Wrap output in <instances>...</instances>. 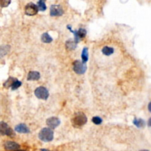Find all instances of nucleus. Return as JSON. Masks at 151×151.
<instances>
[{"label":"nucleus","instance_id":"nucleus-1","mask_svg":"<svg viewBox=\"0 0 151 151\" xmlns=\"http://www.w3.org/2000/svg\"><path fill=\"white\" fill-rule=\"evenodd\" d=\"M39 139L44 142H49L53 139L54 138V132L52 129L49 127H44L41 130L39 133Z\"/></svg>","mask_w":151,"mask_h":151},{"label":"nucleus","instance_id":"nucleus-2","mask_svg":"<svg viewBox=\"0 0 151 151\" xmlns=\"http://www.w3.org/2000/svg\"><path fill=\"white\" fill-rule=\"evenodd\" d=\"M88 120L86 116L81 112H78L74 114V117L72 120V123L75 127H80L86 124Z\"/></svg>","mask_w":151,"mask_h":151},{"label":"nucleus","instance_id":"nucleus-3","mask_svg":"<svg viewBox=\"0 0 151 151\" xmlns=\"http://www.w3.org/2000/svg\"><path fill=\"white\" fill-rule=\"evenodd\" d=\"M0 135L1 136H8L10 137H14L15 136L14 130L8 126L5 122H0Z\"/></svg>","mask_w":151,"mask_h":151},{"label":"nucleus","instance_id":"nucleus-4","mask_svg":"<svg viewBox=\"0 0 151 151\" xmlns=\"http://www.w3.org/2000/svg\"><path fill=\"white\" fill-rule=\"evenodd\" d=\"M35 95L39 99L46 100L49 97V94L46 88L44 87V86H39L35 90Z\"/></svg>","mask_w":151,"mask_h":151},{"label":"nucleus","instance_id":"nucleus-5","mask_svg":"<svg viewBox=\"0 0 151 151\" xmlns=\"http://www.w3.org/2000/svg\"><path fill=\"white\" fill-rule=\"evenodd\" d=\"M87 69L86 64L80 61H75L73 63V70L77 74H83Z\"/></svg>","mask_w":151,"mask_h":151},{"label":"nucleus","instance_id":"nucleus-6","mask_svg":"<svg viewBox=\"0 0 151 151\" xmlns=\"http://www.w3.org/2000/svg\"><path fill=\"white\" fill-rule=\"evenodd\" d=\"M67 28L69 30L70 32L74 33V40L77 44L78 43L80 39H83V38H84L85 36H86V30H85L84 28H80L77 31H76V30H72V29L71 28V26L68 25L67 26Z\"/></svg>","mask_w":151,"mask_h":151},{"label":"nucleus","instance_id":"nucleus-7","mask_svg":"<svg viewBox=\"0 0 151 151\" xmlns=\"http://www.w3.org/2000/svg\"><path fill=\"white\" fill-rule=\"evenodd\" d=\"M24 11H25L26 15L32 16L36 15L39 12V10H38L37 5L36 4L33 3V2H30L25 6Z\"/></svg>","mask_w":151,"mask_h":151},{"label":"nucleus","instance_id":"nucleus-8","mask_svg":"<svg viewBox=\"0 0 151 151\" xmlns=\"http://www.w3.org/2000/svg\"><path fill=\"white\" fill-rule=\"evenodd\" d=\"M64 10L59 5H52L50 7L51 16H61L64 14Z\"/></svg>","mask_w":151,"mask_h":151},{"label":"nucleus","instance_id":"nucleus-9","mask_svg":"<svg viewBox=\"0 0 151 151\" xmlns=\"http://www.w3.org/2000/svg\"><path fill=\"white\" fill-rule=\"evenodd\" d=\"M61 124V120L58 117H52L47 120V125L49 126V128L55 129L60 125Z\"/></svg>","mask_w":151,"mask_h":151},{"label":"nucleus","instance_id":"nucleus-10","mask_svg":"<svg viewBox=\"0 0 151 151\" xmlns=\"http://www.w3.org/2000/svg\"><path fill=\"white\" fill-rule=\"evenodd\" d=\"M4 147L7 150L15 151L16 150H19V148L20 147V145L16 142H12V141H7L4 145Z\"/></svg>","mask_w":151,"mask_h":151},{"label":"nucleus","instance_id":"nucleus-11","mask_svg":"<svg viewBox=\"0 0 151 151\" xmlns=\"http://www.w3.org/2000/svg\"><path fill=\"white\" fill-rule=\"evenodd\" d=\"M15 130L19 133H29L30 132V128L24 123L17 125L15 127Z\"/></svg>","mask_w":151,"mask_h":151},{"label":"nucleus","instance_id":"nucleus-12","mask_svg":"<svg viewBox=\"0 0 151 151\" xmlns=\"http://www.w3.org/2000/svg\"><path fill=\"white\" fill-rule=\"evenodd\" d=\"M77 44L74 42V39H69L66 42V48H67V50H74L77 47Z\"/></svg>","mask_w":151,"mask_h":151},{"label":"nucleus","instance_id":"nucleus-13","mask_svg":"<svg viewBox=\"0 0 151 151\" xmlns=\"http://www.w3.org/2000/svg\"><path fill=\"white\" fill-rule=\"evenodd\" d=\"M41 77V74L39 72L31 71L28 73L27 75V80H39Z\"/></svg>","mask_w":151,"mask_h":151},{"label":"nucleus","instance_id":"nucleus-14","mask_svg":"<svg viewBox=\"0 0 151 151\" xmlns=\"http://www.w3.org/2000/svg\"><path fill=\"white\" fill-rule=\"evenodd\" d=\"M11 50V47L9 45L0 46V58L6 55Z\"/></svg>","mask_w":151,"mask_h":151},{"label":"nucleus","instance_id":"nucleus-15","mask_svg":"<svg viewBox=\"0 0 151 151\" xmlns=\"http://www.w3.org/2000/svg\"><path fill=\"white\" fill-rule=\"evenodd\" d=\"M133 123L134 125H136V127H139V128H142V127H145L146 125V123H145V121L142 119H137L135 118L133 120Z\"/></svg>","mask_w":151,"mask_h":151},{"label":"nucleus","instance_id":"nucleus-16","mask_svg":"<svg viewBox=\"0 0 151 151\" xmlns=\"http://www.w3.org/2000/svg\"><path fill=\"white\" fill-rule=\"evenodd\" d=\"M102 52L103 55H106V56H110L114 52V49L111 47L105 46L102 49Z\"/></svg>","mask_w":151,"mask_h":151},{"label":"nucleus","instance_id":"nucleus-17","mask_svg":"<svg viewBox=\"0 0 151 151\" xmlns=\"http://www.w3.org/2000/svg\"><path fill=\"white\" fill-rule=\"evenodd\" d=\"M81 58L82 62H83V64H86L88 61V60H89V49H88V47L83 48V51H82Z\"/></svg>","mask_w":151,"mask_h":151},{"label":"nucleus","instance_id":"nucleus-18","mask_svg":"<svg viewBox=\"0 0 151 151\" xmlns=\"http://www.w3.org/2000/svg\"><path fill=\"white\" fill-rule=\"evenodd\" d=\"M42 42H44V43H46V44H49L51 43L52 42V38L49 35V33H44L42 34Z\"/></svg>","mask_w":151,"mask_h":151},{"label":"nucleus","instance_id":"nucleus-19","mask_svg":"<svg viewBox=\"0 0 151 151\" xmlns=\"http://www.w3.org/2000/svg\"><path fill=\"white\" fill-rule=\"evenodd\" d=\"M16 80L17 79L14 78V77H10L9 78H8V80H7L5 83H4V85H3L4 87L6 88V89H8V88L11 87V86H12V85L14 84V82H15Z\"/></svg>","mask_w":151,"mask_h":151},{"label":"nucleus","instance_id":"nucleus-20","mask_svg":"<svg viewBox=\"0 0 151 151\" xmlns=\"http://www.w3.org/2000/svg\"><path fill=\"white\" fill-rule=\"evenodd\" d=\"M37 8L38 10L40 11H45L47 10V6H46V3H45L44 1L43 0H40L39 2H37Z\"/></svg>","mask_w":151,"mask_h":151},{"label":"nucleus","instance_id":"nucleus-21","mask_svg":"<svg viewBox=\"0 0 151 151\" xmlns=\"http://www.w3.org/2000/svg\"><path fill=\"white\" fill-rule=\"evenodd\" d=\"M92 122L95 125H100L102 124V120L99 117H94L92 120Z\"/></svg>","mask_w":151,"mask_h":151},{"label":"nucleus","instance_id":"nucleus-22","mask_svg":"<svg viewBox=\"0 0 151 151\" xmlns=\"http://www.w3.org/2000/svg\"><path fill=\"white\" fill-rule=\"evenodd\" d=\"M21 86V82L19 81V80H16L15 82H14V84L12 85V86H11V89H12V90H16V89H17L18 88H19Z\"/></svg>","mask_w":151,"mask_h":151},{"label":"nucleus","instance_id":"nucleus-23","mask_svg":"<svg viewBox=\"0 0 151 151\" xmlns=\"http://www.w3.org/2000/svg\"><path fill=\"white\" fill-rule=\"evenodd\" d=\"M11 1H6V0H1L0 1V6L2 8H6L11 4Z\"/></svg>","mask_w":151,"mask_h":151},{"label":"nucleus","instance_id":"nucleus-24","mask_svg":"<svg viewBox=\"0 0 151 151\" xmlns=\"http://www.w3.org/2000/svg\"><path fill=\"white\" fill-rule=\"evenodd\" d=\"M148 110H149V111L150 112V102L148 104Z\"/></svg>","mask_w":151,"mask_h":151},{"label":"nucleus","instance_id":"nucleus-25","mask_svg":"<svg viewBox=\"0 0 151 151\" xmlns=\"http://www.w3.org/2000/svg\"><path fill=\"white\" fill-rule=\"evenodd\" d=\"M148 126H150V118L148 120Z\"/></svg>","mask_w":151,"mask_h":151},{"label":"nucleus","instance_id":"nucleus-26","mask_svg":"<svg viewBox=\"0 0 151 151\" xmlns=\"http://www.w3.org/2000/svg\"><path fill=\"white\" fill-rule=\"evenodd\" d=\"M41 151H49V150H48L47 149H42L41 150Z\"/></svg>","mask_w":151,"mask_h":151},{"label":"nucleus","instance_id":"nucleus-27","mask_svg":"<svg viewBox=\"0 0 151 151\" xmlns=\"http://www.w3.org/2000/svg\"><path fill=\"white\" fill-rule=\"evenodd\" d=\"M15 151H25V150H16Z\"/></svg>","mask_w":151,"mask_h":151},{"label":"nucleus","instance_id":"nucleus-28","mask_svg":"<svg viewBox=\"0 0 151 151\" xmlns=\"http://www.w3.org/2000/svg\"><path fill=\"white\" fill-rule=\"evenodd\" d=\"M140 151H149V150H140Z\"/></svg>","mask_w":151,"mask_h":151}]
</instances>
